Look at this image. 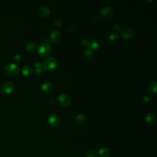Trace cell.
Returning a JSON list of instances; mask_svg holds the SVG:
<instances>
[{
	"instance_id": "4",
	"label": "cell",
	"mask_w": 157,
	"mask_h": 157,
	"mask_svg": "<svg viewBox=\"0 0 157 157\" xmlns=\"http://www.w3.org/2000/svg\"><path fill=\"white\" fill-rule=\"evenodd\" d=\"M58 102L63 106H68L71 102V98L67 94H61L58 96Z\"/></svg>"
},
{
	"instance_id": "1",
	"label": "cell",
	"mask_w": 157,
	"mask_h": 157,
	"mask_svg": "<svg viewBox=\"0 0 157 157\" xmlns=\"http://www.w3.org/2000/svg\"><path fill=\"white\" fill-rule=\"evenodd\" d=\"M58 66V63L55 58L47 57L44 61L43 68L47 71H54Z\"/></svg>"
},
{
	"instance_id": "26",
	"label": "cell",
	"mask_w": 157,
	"mask_h": 157,
	"mask_svg": "<svg viewBox=\"0 0 157 157\" xmlns=\"http://www.w3.org/2000/svg\"><path fill=\"white\" fill-rule=\"evenodd\" d=\"M149 99H150V98H149V97L147 96H144V97L143 98V101H144V102H147L149 101Z\"/></svg>"
},
{
	"instance_id": "23",
	"label": "cell",
	"mask_w": 157,
	"mask_h": 157,
	"mask_svg": "<svg viewBox=\"0 0 157 157\" xmlns=\"http://www.w3.org/2000/svg\"><path fill=\"white\" fill-rule=\"evenodd\" d=\"M89 44H90V41L87 39H83L80 41V44L87 48L89 47Z\"/></svg>"
},
{
	"instance_id": "24",
	"label": "cell",
	"mask_w": 157,
	"mask_h": 157,
	"mask_svg": "<svg viewBox=\"0 0 157 157\" xmlns=\"http://www.w3.org/2000/svg\"><path fill=\"white\" fill-rule=\"evenodd\" d=\"M54 24L56 27H60L61 25V20L60 19H55L54 21Z\"/></svg>"
},
{
	"instance_id": "18",
	"label": "cell",
	"mask_w": 157,
	"mask_h": 157,
	"mask_svg": "<svg viewBox=\"0 0 157 157\" xmlns=\"http://www.w3.org/2000/svg\"><path fill=\"white\" fill-rule=\"evenodd\" d=\"M22 72L24 76H29L31 75V74L33 73V69L29 66H25L22 69Z\"/></svg>"
},
{
	"instance_id": "16",
	"label": "cell",
	"mask_w": 157,
	"mask_h": 157,
	"mask_svg": "<svg viewBox=\"0 0 157 157\" xmlns=\"http://www.w3.org/2000/svg\"><path fill=\"white\" fill-rule=\"evenodd\" d=\"M83 57L86 60H91L93 57V55H94L93 50L90 48H87L83 52Z\"/></svg>"
},
{
	"instance_id": "12",
	"label": "cell",
	"mask_w": 157,
	"mask_h": 157,
	"mask_svg": "<svg viewBox=\"0 0 157 157\" xmlns=\"http://www.w3.org/2000/svg\"><path fill=\"white\" fill-rule=\"evenodd\" d=\"M38 12L41 17H47L50 13V9L47 6H42L38 9Z\"/></svg>"
},
{
	"instance_id": "11",
	"label": "cell",
	"mask_w": 157,
	"mask_h": 157,
	"mask_svg": "<svg viewBox=\"0 0 157 157\" xmlns=\"http://www.w3.org/2000/svg\"><path fill=\"white\" fill-rule=\"evenodd\" d=\"M53 89H54L53 85L52 84V83L49 82L44 83L41 86L42 92L46 94L51 93L52 92V90H53Z\"/></svg>"
},
{
	"instance_id": "3",
	"label": "cell",
	"mask_w": 157,
	"mask_h": 157,
	"mask_svg": "<svg viewBox=\"0 0 157 157\" xmlns=\"http://www.w3.org/2000/svg\"><path fill=\"white\" fill-rule=\"evenodd\" d=\"M38 52L41 56H47L52 52V47L47 43H42L38 48Z\"/></svg>"
},
{
	"instance_id": "9",
	"label": "cell",
	"mask_w": 157,
	"mask_h": 157,
	"mask_svg": "<svg viewBox=\"0 0 157 157\" xmlns=\"http://www.w3.org/2000/svg\"><path fill=\"white\" fill-rule=\"evenodd\" d=\"M112 14V9L109 6H105L101 11V15L104 19H109Z\"/></svg>"
},
{
	"instance_id": "27",
	"label": "cell",
	"mask_w": 157,
	"mask_h": 157,
	"mask_svg": "<svg viewBox=\"0 0 157 157\" xmlns=\"http://www.w3.org/2000/svg\"><path fill=\"white\" fill-rule=\"evenodd\" d=\"M14 58L15 60H20V58H21V56L19 55V54H17L15 57H14Z\"/></svg>"
},
{
	"instance_id": "20",
	"label": "cell",
	"mask_w": 157,
	"mask_h": 157,
	"mask_svg": "<svg viewBox=\"0 0 157 157\" xmlns=\"http://www.w3.org/2000/svg\"><path fill=\"white\" fill-rule=\"evenodd\" d=\"M108 39H109V41L110 42L114 44V43H115V42H117L118 41V36L117 35V34H115V33L111 34H110V35H109Z\"/></svg>"
},
{
	"instance_id": "8",
	"label": "cell",
	"mask_w": 157,
	"mask_h": 157,
	"mask_svg": "<svg viewBox=\"0 0 157 157\" xmlns=\"http://www.w3.org/2000/svg\"><path fill=\"white\" fill-rule=\"evenodd\" d=\"M50 40L53 42H57L61 40L62 38V33L59 30H54L50 34Z\"/></svg>"
},
{
	"instance_id": "17",
	"label": "cell",
	"mask_w": 157,
	"mask_h": 157,
	"mask_svg": "<svg viewBox=\"0 0 157 157\" xmlns=\"http://www.w3.org/2000/svg\"><path fill=\"white\" fill-rule=\"evenodd\" d=\"M148 90L150 93L152 94H155L156 92V82L152 81L150 82L148 86Z\"/></svg>"
},
{
	"instance_id": "21",
	"label": "cell",
	"mask_w": 157,
	"mask_h": 157,
	"mask_svg": "<svg viewBox=\"0 0 157 157\" xmlns=\"http://www.w3.org/2000/svg\"><path fill=\"white\" fill-rule=\"evenodd\" d=\"M99 46V44L98 41L95 40H92L90 41V44H89V47L91 49H97Z\"/></svg>"
},
{
	"instance_id": "22",
	"label": "cell",
	"mask_w": 157,
	"mask_h": 157,
	"mask_svg": "<svg viewBox=\"0 0 157 157\" xmlns=\"http://www.w3.org/2000/svg\"><path fill=\"white\" fill-rule=\"evenodd\" d=\"M86 155L87 157H95L96 153H95V150H93L92 149H90L86 151Z\"/></svg>"
},
{
	"instance_id": "25",
	"label": "cell",
	"mask_w": 157,
	"mask_h": 157,
	"mask_svg": "<svg viewBox=\"0 0 157 157\" xmlns=\"http://www.w3.org/2000/svg\"><path fill=\"white\" fill-rule=\"evenodd\" d=\"M112 28H113L115 30L118 31V30H119L120 29V25H119L118 24H114V25L112 26Z\"/></svg>"
},
{
	"instance_id": "2",
	"label": "cell",
	"mask_w": 157,
	"mask_h": 157,
	"mask_svg": "<svg viewBox=\"0 0 157 157\" xmlns=\"http://www.w3.org/2000/svg\"><path fill=\"white\" fill-rule=\"evenodd\" d=\"M5 71L7 75L9 76H15L19 73L20 68L14 63H9L6 66Z\"/></svg>"
},
{
	"instance_id": "5",
	"label": "cell",
	"mask_w": 157,
	"mask_h": 157,
	"mask_svg": "<svg viewBox=\"0 0 157 157\" xmlns=\"http://www.w3.org/2000/svg\"><path fill=\"white\" fill-rule=\"evenodd\" d=\"M134 34V30L130 27L124 28L121 31V35L125 39L128 40L131 39Z\"/></svg>"
},
{
	"instance_id": "19",
	"label": "cell",
	"mask_w": 157,
	"mask_h": 157,
	"mask_svg": "<svg viewBox=\"0 0 157 157\" xmlns=\"http://www.w3.org/2000/svg\"><path fill=\"white\" fill-rule=\"evenodd\" d=\"M145 119L147 122L150 124H153L156 121V117L153 113H148L145 116Z\"/></svg>"
},
{
	"instance_id": "13",
	"label": "cell",
	"mask_w": 157,
	"mask_h": 157,
	"mask_svg": "<svg viewBox=\"0 0 157 157\" xmlns=\"http://www.w3.org/2000/svg\"><path fill=\"white\" fill-rule=\"evenodd\" d=\"M34 67H35V68H36V69H35L36 74L38 76H41L43 75V74L44 73V69L42 67L41 63H39V62L35 63H34Z\"/></svg>"
},
{
	"instance_id": "10",
	"label": "cell",
	"mask_w": 157,
	"mask_h": 157,
	"mask_svg": "<svg viewBox=\"0 0 157 157\" xmlns=\"http://www.w3.org/2000/svg\"><path fill=\"white\" fill-rule=\"evenodd\" d=\"M111 155V150L109 147H103L99 149L98 152V157H110Z\"/></svg>"
},
{
	"instance_id": "15",
	"label": "cell",
	"mask_w": 157,
	"mask_h": 157,
	"mask_svg": "<svg viewBox=\"0 0 157 157\" xmlns=\"http://www.w3.org/2000/svg\"><path fill=\"white\" fill-rule=\"evenodd\" d=\"M76 122L78 124H84L86 121V117L83 114H79L75 117Z\"/></svg>"
},
{
	"instance_id": "6",
	"label": "cell",
	"mask_w": 157,
	"mask_h": 157,
	"mask_svg": "<svg viewBox=\"0 0 157 157\" xmlns=\"http://www.w3.org/2000/svg\"><path fill=\"white\" fill-rule=\"evenodd\" d=\"M15 89V86L13 82L8 81L3 83L2 86V90L7 94L12 93Z\"/></svg>"
},
{
	"instance_id": "7",
	"label": "cell",
	"mask_w": 157,
	"mask_h": 157,
	"mask_svg": "<svg viewBox=\"0 0 157 157\" xmlns=\"http://www.w3.org/2000/svg\"><path fill=\"white\" fill-rule=\"evenodd\" d=\"M48 123L50 127L56 128L60 125V120L58 116L55 115H51L48 118Z\"/></svg>"
},
{
	"instance_id": "14",
	"label": "cell",
	"mask_w": 157,
	"mask_h": 157,
	"mask_svg": "<svg viewBox=\"0 0 157 157\" xmlns=\"http://www.w3.org/2000/svg\"><path fill=\"white\" fill-rule=\"evenodd\" d=\"M25 48L30 53H34V52H35L38 49L37 45L34 42H28L26 44Z\"/></svg>"
}]
</instances>
